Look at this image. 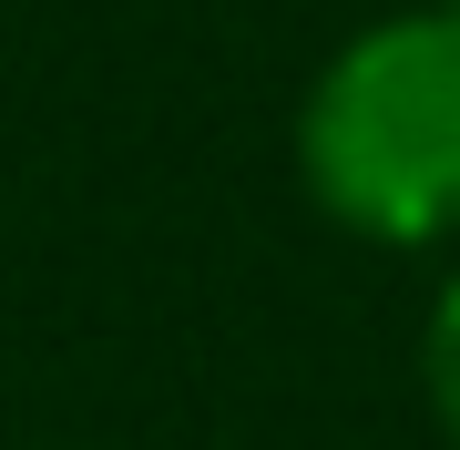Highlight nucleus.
<instances>
[{
    "label": "nucleus",
    "mask_w": 460,
    "mask_h": 450,
    "mask_svg": "<svg viewBox=\"0 0 460 450\" xmlns=\"http://www.w3.org/2000/svg\"><path fill=\"white\" fill-rule=\"evenodd\" d=\"M429 11H460V0H429Z\"/></svg>",
    "instance_id": "3"
},
{
    "label": "nucleus",
    "mask_w": 460,
    "mask_h": 450,
    "mask_svg": "<svg viewBox=\"0 0 460 450\" xmlns=\"http://www.w3.org/2000/svg\"><path fill=\"white\" fill-rule=\"evenodd\" d=\"M296 174L317 216L368 246L460 235V11H399L328 51L296 102Z\"/></svg>",
    "instance_id": "1"
},
{
    "label": "nucleus",
    "mask_w": 460,
    "mask_h": 450,
    "mask_svg": "<svg viewBox=\"0 0 460 450\" xmlns=\"http://www.w3.org/2000/svg\"><path fill=\"white\" fill-rule=\"evenodd\" d=\"M420 389H429V419H440L450 450H460V267H450L440 297H429V328H420Z\"/></svg>",
    "instance_id": "2"
}]
</instances>
